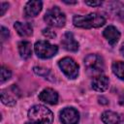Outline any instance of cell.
<instances>
[{"label": "cell", "mask_w": 124, "mask_h": 124, "mask_svg": "<svg viewBox=\"0 0 124 124\" xmlns=\"http://www.w3.org/2000/svg\"><path fill=\"white\" fill-rule=\"evenodd\" d=\"M73 23L76 27L78 28H84V29L98 28L106 23V18L97 13H90L84 16L81 15L75 16L73 18Z\"/></svg>", "instance_id": "obj_1"}, {"label": "cell", "mask_w": 124, "mask_h": 124, "mask_svg": "<svg viewBox=\"0 0 124 124\" xmlns=\"http://www.w3.org/2000/svg\"><path fill=\"white\" fill-rule=\"evenodd\" d=\"M28 118L31 124H52V111L43 105H35L28 110Z\"/></svg>", "instance_id": "obj_2"}, {"label": "cell", "mask_w": 124, "mask_h": 124, "mask_svg": "<svg viewBox=\"0 0 124 124\" xmlns=\"http://www.w3.org/2000/svg\"><path fill=\"white\" fill-rule=\"evenodd\" d=\"M84 66L90 76H100L105 70L104 59L98 54H88L84 58Z\"/></svg>", "instance_id": "obj_3"}, {"label": "cell", "mask_w": 124, "mask_h": 124, "mask_svg": "<svg viewBox=\"0 0 124 124\" xmlns=\"http://www.w3.org/2000/svg\"><path fill=\"white\" fill-rule=\"evenodd\" d=\"M45 21L51 27H63L66 23V16L65 14L58 8L52 7L49 9L44 16Z\"/></svg>", "instance_id": "obj_4"}, {"label": "cell", "mask_w": 124, "mask_h": 124, "mask_svg": "<svg viewBox=\"0 0 124 124\" xmlns=\"http://www.w3.org/2000/svg\"><path fill=\"white\" fill-rule=\"evenodd\" d=\"M34 50L38 57L42 59H48L57 53L58 46L50 44L47 41H39L35 44Z\"/></svg>", "instance_id": "obj_5"}, {"label": "cell", "mask_w": 124, "mask_h": 124, "mask_svg": "<svg viewBox=\"0 0 124 124\" xmlns=\"http://www.w3.org/2000/svg\"><path fill=\"white\" fill-rule=\"evenodd\" d=\"M58 65H59V68L61 69V71L64 73V75L67 78H69L71 79H75L76 78H78V65L73 58L64 57L61 60H59Z\"/></svg>", "instance_id": "obj_6"}, {"label": "cell", "mask_w": 124, "mask_h": 124, "mask_svg": "<svg viewBox=\"0 0 124 124\" xmlns=\"http://www.w3.org/2000/svg\"><path fill=\"white\" fill-rule=\"evenodd\" d=\"M62 124H78L79 121V113L75 108H65L59 113Z\"/></svg>", "instance_id": "obj_7"}, {"label": "cell", "mask_w": 124, "mask_h": 124, "mask_svg": "<svg viewBox=\"0 0 124 124\" xmlns=\"http://www.w3.org/2000/svg\"><path fill=\"white\" fill-rule=\"evenodd\" d=\"M39 99L48 105H56L58 102V93L52 88H46L39 94Z\"/></svg>", "instance_id": "obj_8"}, {"label": "cell", "mask_w": 124, "mask_h": 124, "mask_svg": "<svg viewBox=\"0 0 124 124\" xmlns=\"http://www.w3.org/2000/svg\"><path fill=\"white\" fill-rule=\"evenodd\" d=\"M61 44H62V46L68 51L76 52L78 49V43L76 41L74 35L71 32H67L64 34L61 40Z\"/></svg>", "instance_id": "obj_9"}, {"label": "cell", "mask_w": 124, "mask_h": 124, "mask_svg": "<svg viewBox=\"0 0 124 124\" xmlns=\"http://www.w3.org/2000/svg\"><path fill=\"white\" fill-rule=\"evenodd\" d=\"M43 3L39 0H32L26 3L24 8V13L26 16L29 17H35L39 15V13L42 11Z\"/></svg>", "instance_id": "obj_10"}, {"label": "cell", "mask_w": 124, "mask_h": 124, "mask_svg": "<svg viewBox=\"0 0 124 124\" xmlns=\"http://www.w3.org/2000/svg\"><path fill=\"white\" fill-rule=\"evenodd\" d=\"M103 35H104L105 39L108 42V44L111 46H115L120 39V32L118 31V29L116 27H114L112 25L108 26L104 30Z\"/></svg>", "instance_id": "obj_11"}, {"label": "cell", "mask_w": 124, "mask_h": 124, "mask_svg": "<svg viewBox=\"0 0 124 124\" xmlns=\"http://www.w3.org/2000/svg\"><path fill=\"white\" fill-rule=\"evenodd\" d=\"M108 84H109V79L108 77L100 75L97 76L95 78H93L91 85L92 88L98 92H104L108 88Z\"/></svg>", "instance_id": "obj_12"}, {"label": "cell", "mask_w": 124, "mask_h": 124, "mask_svg": "<svg viewBox=\"0 0 124 124\" xmlns=\"http://www.w3.org/2000/svg\"><path fill=\"white\" fill-rule=\"evenodd\" d=\"M122 114L111 110H106L102 113L101 119L105 124H120Z\"/></svg>", "instance_id": "obj_13"}, {"label": "cell", "mask_w": 124, "mask_h": 124, "mask_svg": "<svg viewBox=\"0 0 124 124\" xmlns=\"http://www.w3.org/2000/svg\"><path fill=\"white\" fill-rule=\"evenodd\" d=\"M14 27L16 29V31L17 32V34L21 37H28L31 36L33 33V27L30 23L27 22H20V21H16L14 24Z\"/></svg>", "instance_id": "obj_14"}, {"label": "cell", "mask_w": 124, "mask_h": 124, "mask_svg": "<svg viewBox=\"0 0 124 124\" xmlns=\"http://www.w3.org/2000/svg\"><path fill=\"white\" fill-rule=\"evenodd\" d=\"M18 52L21 58L28 59L32 55V45L28 41H21L18 44Z\"/></svg>", "instance_id": "obj_15"}, {"label": "cell", "mask_w": 124, "mask_h": 124, "mask_svg": "<svg viewBox=\"0 0 124 124\" xmlns=\"http://www.w3.org/2000/svg\"><path fill=\"white\" fill-rule=\"evenodd\" d=\"M112 73L121 80H124V62L114 61L111 65Z\"/></svg>", "instance_id": "obj_16"}, {"label": "cell", "mask_w": 124, "mask_h": 124, "mask_svg": "<svg viewBox=\"0 0 124 124\" xmlns=\"http://www.w3.org/2000/svg\"><path fill=\"white\" fill-rule=\"evenodd\" d=\"M1 101L4 105L9 107H13L16 103V99L11 94L8 93V90H1Z\"/></svg>", "instance_id": "obj_17"}, {"label": "cell", "mask_w": 124, "mask_h": 124, "mask_svg": "<svg viewBox=\"0 0 124 124\" xmlns=\"http://www.w3.org/2000/svg\"><path fill=\"white\" fill-rule=\"evenodd\" d=\"M11 77H12V72H11L8 68H6L5 66H2V67H1V78H0L1 83H3V82H5L6 80L10 79Z\"/></svg>", "instance_id": "obj_18"}, {"label": "cell", "mask_w": 124, "mask_h": 124, "mask_svg": "<svg viewBox=\"0 0 124 124\" xmlns=\"http://www.w3.org/2000/svg\"><path fill=\"white\" fill-rule=\"evenodd\" d=\"M33 71H34L35 74H37V75H39L41 77H46L47 74L49 73V71L47 69L43 68V67H34Z\"/></svg>", "instance_id": "obj_19"}, {"label": "cell", "mask_w": 124, "mask_h": 124, "mask_svg": "<svg viewBox=\"0 0 124 124\" xmlns=\"http://www.w3.org/2000/svg\"><path fill=\"white\" fill-rule=\"evenodd\" d=\"M43 35L45 37H46L47 39H53V38L56 37V33L52 29H50V28H45V29H43Z\"/></svg>", "instance_id": "obj_20"}, {"label": "cell", "mask_w": 124, "mask_h": 124, "mask_svg": "<svg viewBox=\"0 0 124 124\" xmlns=\"http://www.w3.org/2000/svg\"><path fill=\"white\" fill-rule=\"evenodd\" d=\"M9 35H10L9 29L6 28V27H4V26H1V38H2V40L4 41V40L8 39Z\"/></svg>", "instance_id": "obj_21"}, {"label": "cell", "mask_w": 124, "mask_h": 124, "mask_svg": "<svg viewBox=\"0 0 124 124\" xmlns=\"http://www.w3.org/2000/svg\"><path fill=\"white\" fill-rule=\"evenodd\" d=\"M8 7H9V4L6 2H2L0 4V16H4L5 12L8 10Z\"/></svg>", "instance_id": "obj_22"}, {"label": "cell", "mask_w": 124, "mask_h": 124, "mask_svg": "<svg viewBox=\"0 0 124 124\" xmlns=\"http://www.w3.org/2000/svg\"><path fill=\"white\" fill-rule=\"evenodd\" d=\"M85 4L88 6H92V7H97V6H101L102 2L101 1H85Z\"/></svg>", "instance_id": "obj_23"}, {"label": "cell", "mask_w": 124, "mask_h": 124, "mask_svg": "<svg viewBox=\"0 0 124 124\" xmlns=\"http://www.w3.org/2000/svg\"><path fill=\"white\" fill-rule=\"evenodd\" d=\"M119 104L122 106V107H124V91L120 94V96H119Z\"/></svg>", "instance_id": "obj_24"}, {"label": "cell", "mask_w": 124, "mask_h": 124, "mask_svg": "<svg viewBox=\"0 0 124 124\" xmlns=\"http://www.w3.org/2000/svg\"><path fill=\"white\" fill-rule=\"evenodd\" d=\"M99 103L101 104H104V105H107L108 104V102H107V99L106 98H104V97H99Z\"/></svg>", "instance_id": "obj_25"}, {"label": "cell", "mask_w": 124, "mask_h": 124, "mask_svg": "<svg viewBox=\"0 0 124 124\" xmlns=\"http://www.w3.org/2000/svg\"><path fill=\"white\" fill-rule=\"evenodd\" d=\"M64 3L66 4H77V1H67V0H63Z\"/></svg>", "instance_id": "obj_26"}, {"label": "cell", "mask_w": 124, "mask_h": 124, "mask_svg": "<svg viewBox=\"0 0 124 124\" xmlns=\"http://www.w3.org/2000/svg\"><path fill=\"white\" fill-rule=\"evenodd\" d=\"M120 53L124 56V43L122 44V46H121V47H120Z\"/></svg>", "instance_id": "obj_27"}]
</instances>
